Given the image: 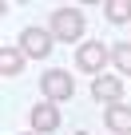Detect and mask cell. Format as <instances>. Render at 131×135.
Here are the masks:
<instances>
[{
    "label": "cell",
    "mask_w": 131,
    "mask_h": 135,
    "mask_svg": "<svg viewBox=\"0 0 131 135\" xmlns=\"http://www.w3.org/2000/svg\"><path fill=\"white\" fill-rule=\"evenodd\" d=\"M103 119H107V127H111L115 135H127V131H131V107H127V103H111Z\"/></svg>",
    "instance_id": "obj_7"
},
{
    "label": "cell",
    "mask_w": 131,
    "mask_h": 135,
    "mask_svg": "<svg viewBox=\"0 0 131 135\" xmlns=\"http://www.w3.org/2000/svg\"><path fill=\"white\" fill-rule=\"evenodd\" d=\"M32 135H40V131H32Z\"/></svg>",
    "instance_id": "obj_11"
},
{
    "label": "cell",
    "mask_w": 131,
    "mask_h": 135,
    "mask_svg": "<svg viewBox=\"0 0 131 135\" xmlns=\"http://www.w3.org/2000/svg\"><path fill=\"white\" fill-rule=\"evenodd\" d=\"M56 127H60V111H56V103H36V107H32V131L48 135V131H56Z\"/></svg>",
    "instance_id": "obj_6"
},
{
    "label": "cell",
    "mask_w": 131,
    "mask_h": 135,
    "mask_svg": "<svg viewBox=\"0 0 131 135\" xmlns=\"http://www.w3.org/2000/svg\"><path fill=\"white\" fill-rule=\"evenodd\" d=\"M103 12H107L111 24H127V20H131V0H107Z\"/></svg>",
    "instance_id": "obj_9"
},
{
    "label": "cell",
    "mask_w": 131,
    "mask_h": 135,
    "mask_svg": "<svg viewBox=\"0 0 131 135\" xmlns=\"http://www.w3.org/2000/svg\"><path fill=\"white\" fill-rule=\"evenodd\" d=\"M111 60H115V68H119V72H131V40L115 44V48H111Z\"/></svg>",
    "instance_id": "obj_10"
},
{
    "label": "cell",
    "mask_w": 131,
    "mask_h": 135,
    "mask_svg": "<svg viewBox=\"0 0 131 135\" xmlns=\"http://www.w3.org/2000/svg\"><path fill=\"white\" fill-rule=\"evenodd\" d=\"M52 32H44V28H24L20 32V52L24 56H36V60H44L48 52H52Z\"/></svg>",
    "instance_id": "obj_4"
},
{
    "label": "cell",
    "mask_w": 131,
    "mask_h": 135,
    "mask_svg": "<svg viewBox=\"0 0 131 135\" xmlns=\"http://www.w3.org/2000/svg\"><path fill=\"white\" fill-rule=\"evenodd\" d=\"M40 91H44V99L48 103H64V99H72V72H44V80H40Z\"/></svg>",
    "instance_id": "obj_2"
},
{
    "label": "cell",
    "mask_w": 131,
    "mask_h": 135,
    "mask_svg": "<svg viewBox=\"0 0 131 135\" xmlns=\"http://www.w3.org/2000/svg\"><path fill=\"white\" fill-rule=\"evenodd\" d=\"M91 95H95L99 103H107V107H111V103H119L123 84H119L115 76H95V80H91Z\"/></svg>",
    "instance_id": "obj_5"
},
{
    "label": "cell",
    "mask_w": 131,
    "mask_h": 135,
    "mask_svg": "<svg viewBox=\"0 0 131 135\" xmlns=\"http://www.w3.org/2000/svg\"><path fill=\"white\" fill-rule=\"evenodd\" d=\"M24 72V52L20 48H4L0 52V76H20Z\"/></svg>",
    "instance_id": "obj_8"
},
{
    "label": "cell",
    "mask_w": 131,
    "mask_h": 135,
    "mask_svg": "<svg viewBox=\"0 0 131 135\" xmlns=\"http://www.w3.org/2000/svg\"><path fill=\"white\" fill-rule=\"evenodd\" d=\"M52 36L56 40H80L84 36V12L80 8H56L52 12Z\"/></svg>",
    "instance_id": "obj_1"
},
{
    "label": "cell",
    "mask_w": 131,
    "mask_h": 135,
    "mask_svg": "<svg viewBox=\"0 0 131 135\" xmlns=\"http://www.w3.org/2000/svg\"><path fill=\"white\" fill-rule=\"evenodd\" d=\"M111 60V52L99 44V40H88V44H80V52H76V64H80V72H103V64Z\"/></svg>",
    "instance_id": "obj_3"
}]
</instances>
